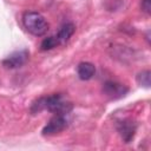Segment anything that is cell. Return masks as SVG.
<instances>
[{"label":"cell","mask_w":151,"mask_h":151,"mask_svg":"<svg viewBox=\"0 0 151 151\" xmlns=\"http://www.w3.org/2000/svg\"><path fill=\"white\" fill-rule=\"evenodd\" d=\"M44 110L53 112L54 114H67L72 110V103L67 101L63 94L54 93L47 97H41L32 104V113H38Z\"/></svg>","instance_id":"6da1fadb"},{"label":"cell","mask_w":151,"mask_h":151,"mask_svg":"<svg viewBox=\"0 0 151 151\" xmlns=\"http://www.w3.org/2000/svg\"><path fill=\"white\" fill-rule=\"evenodd\" d=\"M22 24L25 28L35 37L44 35L48 29V22L38 12H26L22 15Z\"/></svg>","instance_id":"7a4b0ae2"},{"label":"cell","mask_w":151,"mask_h":151,"mask_svg":"<svg viewBox=\"0 0 151 151\" xmlns=\"http://www.w3.org/2000/svg\"><path fill=\"white\" fill-rule=\"evenodd\" d=\"M68 125V120L66 118V114H55L50 122L45 125L42 129V134L44 136H53L55 133L61 132L65 130Z\"/></svg>","instance_id":"3957f363"},{"label":"cell","mask_w":151,"mask_h":151,"mask_svg":"<svg viewBox=\"0 0 151 151\" xmlns=\"http://www.w3.org/2000/svg\"><path fill=\"white\" fill-rule=\"evenodd\" d=\"M127 92H129V88L125 85L116 81H106L103 86V93L110 99L123 98Z\"/></svg>","instance_id":"277c9868"},{"label":"cell","mask_w":151,"mask_h":151,"mask_svg":"<svg viewBox=\"0 0 151 151\" xmlns=\"http://www.w3.org/2000/svg\"><path fill=\"white\" fill-rule=\"evenodd\" d=\"M28 59V52L26 50L17 51L2 60V65L7 68H18L22 66Z\"/></svg>","instance_id":"5b68a950"},{"label":"cell","mask_w":151,"mask_h":151,"mask_svg":"<svg viewBox=\"0 0 151 151\" xmlns=\"http://www.w3.org/2000/svg\"><path fill=\"white\" fill-rule=\"evenodd\" d=\"M137 130V124L132 119H123L118 123V132L125 143L131 142Z\"/></svg>","instance_id":"8992f818"},{"label":"cell","mask_w":151,"mask_h":151,"mask_svg":"<svg viewBox=\"0 0 151 151\" xmlns=\"http://www.w3.org/2000/svg\"><path fill=\"white\" fill-rule=\"evenodd\" d=\"M77 72H78V77L81 80H88L91 79L94 73H96V67L93 64L87 63V61H83L78 65L77 67Z\"/></svg>","instance_id":"52a82bcc"},{"label":"cell","mask_w":151,"mask_h":151,"mask_svg":"<svg viewBox=\"0 0 151 151\" xmlns=\"http://www.w3.org/2000/svg\"><path fill=\"white\" fill-rule=\"evenodd\" d=\"M74 31H76V26L72 22H67V24L63 25L61 28L59 29V32L55 34V37L59 41V45L65 44L66 41H68V39L73 35Z\"/></svg>","instance_id":"ba28073f"},{"label":"cell","mask_w":151,"mask_h":151,"mask_svg":"<svg viewBox=\"0 0 151 151\" xmlns=\"http://www.w3.org/2000/svg\"><path fill=\"white\" fill-rule=\"evenodd\" d=\"M58 45H59V41H58L57 37H55V35H51V37L45 38V39L41 41L40 50H41V51H50V50L57 47Z\"/></svg>","instance_id":"9c48e42d"},{"label":"cell","mask_w":151,"mask_h":151,"mask_svg":"<svg viewBox=\"0 0 151 151\" xmlns=\"http://www.w3.org/2000/svg\"><path fill=\"white\" fill-rule=\"evenodd\" d=\"M150 71L149 70H145V71H142L138 76H137V81L139 85L144 86V87H150Z\"/></svg>","instance_id":"30bf717a"},{"label":"cell","mask_w":151,"mask_h":151,"mask_svg":"<svg viewBox=\"0 0 151 151\" xmlns=\"http://www.w3.org/2000/svg\"><path fill=\"white\" fill-rule=\"evenodd\" d=\"M142 9H143L146 14H150V12H151V4H150V0H142Z\"/></svg>","instance_id":"8fae6325"}]
</instances>
